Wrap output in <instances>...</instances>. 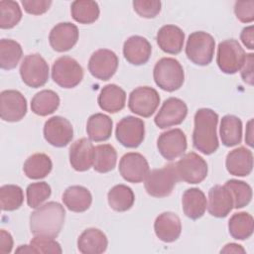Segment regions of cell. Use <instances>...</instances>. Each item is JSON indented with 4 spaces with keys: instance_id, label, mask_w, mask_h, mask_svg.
Here are the masks:
<instances>
[{
    "instance_id": "1",
    "label": "cell",
    "mask_w": 254,
    "mask_h": 254,
    "mask_svg": "<svg viewBox=\"0 0 254 254\" xmlns=\"http://www.w3.org/2000/svg\"><path fill=\"white\" fill-rule=\"evenodd\" d=\"M64 206L57 201H50L31 213L30 229L35 236L56 238L64 226Z\"/></svg>"
},
{
    "instance_id": "2",
    "label": "cell",
    "mask_w": 254,
    "mask_h": 254,
    "mask_svg": "<svg viewBox=\"0 0 254 254\" xmlns=\"http://www.w3.org/2000/svg\"><path fill=\"white\" fill-rule=\"evenodd\" d=\"M218 114L209 108H200L194 114L193 147L204 155L214 153L219 146L216 127Z\"/></svg>"
},
{
    "instance_id": "3",
    "label": "cell",
    "mask_w": 254,
    "mask_h": 254,
    "mask_svg": "<svg viewBox=\"0 0 254 254\" xmlns=\"http://www.w3.org/2000/svg\"><path fill=\"white\" fill-rule=\"evenodd\" d=\"M153 77L161 89L173 92L182 87L185 81V72L179 61L173 58H163L156 63Z\"/></svg>"
},
{
    "instance_id": "4",
    "label": "cell",
    "mask_w": 254,
    "mask_h": 254,
    "mask_svg": "<svg viewBox=\"0 0 254 254\" xmlns=\"http://www.w3.org/2000/svg\"><path fill=\"white\" fill-rule=\"evenodd\" d=\"M145 190L154 197H166L170 195L180 181L175 164H169L160 169H154L145 178Z\"/></svg>"
},
{
    "instance_id": "5",
    "label": "cell",
    "mask_w": 254,
    "mask_h": 254,
    "mask_svg": "<svg viewBox=\"0 0 254 254\" xmlns=\"http://www.w3.org/2000/svg\"><path fill=\"white\" fill-rule=\"evenodd\" d=\"M215 41L213 37L203 31L193 32L189 36L186 46L188 59L197 65H207L214 55Z\"/></svg>"
},
{
    "instance_id": "6",
    "label": "cell",
    "mask_w": 254,
    "mask_h": 254,
    "mask_svg": "<svg viewBox=\"0 0 254 254\" xmlns=\"http://www.w3.org/2000/svg\"><path fill=\"white\" fill-rule=\"evenodd\" d=\"M52 78L63 88H73L82 80L83 69L76 60L63 56L53 64Z\"/></svg>"
},
{
    "instance_id": "7",
    "label": "cell",
    "mask_w": 254,
    "mask_h": 254,
    "mask_svg": "<svg viewBox=\"0 0 254 254\" xmlns=\"http://www.w3.org/2000/svg\"><path fill=\"white\" fill-rule=\"evenodd\" d=\"M245 58L246 54L236 40L229 39L219 43L216 63L222 72L227 74L236 73L241 69Z\"/></svg>"
},
{
    "instance_id": "8",
    "label": "cell",
    "mask_w": 254,
    "mask_h": 254,
    "mask_svg": "<svg viewBox=\"0 0 254 254\" xmlns=\"http://www.w3.org/2000/svg\"><path fill=\"white\" fill-rule=\"evenodd\" d=\"M49 64L39 54H31L24 58L20 65L23 82L33 88L45 85L49 79Z\"/></svg>"
},
{
    "instance_id": "9",
    "label": "cell",
    "mask_w": 254,
    "mask_h": 254,
    "mask_svg": "<svg viewBox=\"0 0 254 254\" xmlns=\"http://www.w3.org/2000/svg\"><path fill=\"white\" fill-rule=\"evenodd\" d=\"M175 165L179 180L188 184H199L207 176L205 160L194 152L187 153Z\"/></svg>"
},
{
    "instance_id": "10",
    "label": "cell",
    "mask_w": 254,
    "mask_h": 254,
    "mask_svg": "<svg viewBox=\"0 0 254 254\" xmlns=\"http://www.w3.org/2000/svg\"><path fill=\"white\" fill-rule=\"evenodd\" d=\"M160 103L158 91L150 86H139L131 91L128 107L131 112L148 118L154 114Z\"/></svg>"
},
{
    "instance_id": "11",
    "label": "cell",
    "mask_w": 254,
    "mask_h": 254,
    "mask_svg": "<svg viewBox=\"0 0 254 254\" xmlns=\"http://www.w3.org/2000/svg\"><path fill=\"white\" fill-rule=\"evenodd\" d=\"M115 135L122 146L137 148L145 137V123L135 116H126L117 123Z\"/></svg>"
},
{
    "instance_id": "12",
    "label": "cell",
    "mask_w": 254,
    "mask_h": 254,
    "mask_svg": "<svg viewBox=\"0 0 254 254\" xmlns=\"http://www.w3.org/2000/svg\"><path fill=\"white\" fill-rule=\"evenodd\" d=\"M27 113V100L24 95L14 89L0 93V116L7 122H18Z\"/></svg>"
},
{
    "instance_id": "13",
    "label": "cell",
    "mask_w": 254,
    "mask_h": 254,
    "mask_svg": "<svg viewBox=\"0 0 254 254\" xmlns=\"http://www.w3.org/2000/svg\"><path fill=\"white\" fill-rule=\"evenodd\" d=\"M118 57L107 49L95 51L88 61V70L91 75L100 80L110 79L118 67Z\"/></svg>"
},
{
    "instance_id": "14",
    "label": "cell",
    "mask_w": 254,
    "mask_h": 254,
    "mask_svg": "<svg viewBox=\"0 0 254 254\" xmlns=\"http://www.w3.org/2000/svg\"><path fill=\"white\" fill-rule=\"evenodd\" d=\"M188 115V106L180 98L170 97L166 99L154 118L155 124L165 129L181 124Z\"/></svg>"
},
{
    "instance_id": "15",
    "label": "cell",
    "mask_w": 254,
    "mask_h": 254,
    "mask_svg": "<svg viewBox=\"0 0 254 254\" xmlns=\"http://www.w3.org/2000/svg\"><path fill=\"white\" fill-rule=\"evenodd\" d=\"M187 147L186 134L179 128L161 133L157 141L158 151L168 161H173L181 157L187 150Z\"/></svg>"
},
{
    "instance_id": "16",
    "label": "cell",
    "mask_w": 254,
    "mask_h": 254,
    "mask_svg": "<svg viewBox=\"0 0 254 254\" xmlns=\"http://www.w3.org/2000/svg\"><path fill=\"white\" fill-rule=\"evenodd\" d=\"M149 172V164L146 158L140 153H126L120 159L119 173L129 183L138 184L143 182Z\"/></svg>"
},
{
    "instance_id": "17",
    "label": "cell",
    "mask_w": 254,
    "mask_h": 254,
    "mask_svg": "<svg viewBox=\"0 0 254 254\" xmlns=\"http://www.w3.org/2000/svg\"><path fill=\"white\" fill-rule=\"evenodd\" d=\"M44 137L52 146L64 147L72 140V125L64 117L54 116L48 119L44 125Z\"/></svg>"
},
{
    "instance_id": "18",
    "label": "cell",
    "mask_w": 254,
    "mask_h": 254,
    "mask_svg": "<svg viewBox=\"0 0 254 254\" xmlns=\"http://www.w3.org/2000/svg\"><path fill=\"white\" fill-rule=\"evenodd\" d=\"M78 40L77 27L69 22L57 24L50 32L49 42L53 50L59 53L69 51Z\"/></svg>"
},
{
    "instance_id": "19",
    "label": "cell",
    "mask_w": 254,
    "mask_h": 254,
    "mask_svg": "<svg viewBox=\"0 0 254 254\" xmlns=\"http://www.w3.org/2000/svg\"><path fill=\"white\" fill-rule=\"evenodd\" d=\"M207 209L210 215L222 218L227 216L233 208V197L225 186L216 185L208 191Z\"/></svg>"
},
{
    "instance_id": "20",
    "label": "cell",
    "mask_w": 254,
    "mask_h": 254,
    "mask_svg": "<svg viewBox=\"0 0 254 254\" xmlns=\"http://www.w3.org/2000/svg\"><path fill=\"white\" fill-rule=\"evenodd\" d=\"M152 53V47L149 41L141 36L135 35L129 37L123 45V55L125 60L134 65L146 64Z\"/></svg>"
},
{
    "instance_id": "21",
    "label": "cell",
    "mask_w": 254,
    "mask_h": 254,
    "mask_svg": "<svg viewBox=\"0 0 254 254\" xmlns=\"http://www.w3.org/2000/svg\"><path fill=\"white\" fill-rule=\"evenodd\" d=\"M94 146L87 138H80L69 148V163L77 172H84L93 166Z\"/></svg>"
},
{
    "instance_id": "22",
    "label": "cell",
    "mask_w": 254,
    "mask_h": 254,
    "mask_svg": "<svg viewBox=\"0 0 254 254\" xmlns=\"http://www.w3.org/2000/svg\"><path fill=\"white\" fill-rule=\"evenodd\" d=\"M156 236L163 242L176 241L182 232V223L180 217L171 211L159 214L154 222Z\"/></svg>"
},
{
    "instance_id": "23",
    "label": "cell",
    "mask_w": 254,
    "mask_h": 254,
    "mask_svg": "<svg viewBox=\"0 0 254 254\" xmlns=\"http://www.w3.org/2000/svg\"><path fill=\"white\" fill-rule=\"evenodd\" d=\"M225 165L230 175L246 177L253 169V154L245 147H238L227 154Z\"/></svg>"
},
{
    "instance_id": "24",
    "label": "cell",
    "mask_w": 254,
    "mask_h": 254,
    "mask_svg": "<svg viewBox=\"0 0 254 254\" xmlns=\"http://www.w3.org/2000/svg\"><path fill=\"white\" fill-rule=\"evenodd\" d=\"M185 33L175 25H165L157 33L159 48L170 55H178L183 50Z\"/></svg>"
},
{
    "instance_id": "25",
    "label": "cell",
    "mask_w": 254,
    "mask_h": 254,
    "mask_svg": "<svg viewBox=\"0 0 254 254\" xmlns=\"http://www.w3.org/2000/svg\"><path fill=\"white\" fill-rule=\"evenodd\" d=\"M108 240L97 228L85 229L77 239V248L82 254H100L106 251Z\"/></svg>"
},
{
    "instance_id": "26",
    "label": "cell",
    "mask_w": 254,
    "mask_h": 254,
    "mask_svg": "<svg viewBox=\"0 0 254 254\" xmlns=\"http://www.w3.org/2000/svg\"><path fill=\"white\" fill-rule=\"evenodd\" d=\"M97 102L99 107L108 113H116L121 111L126 102L125 91L116 84H107L101 89Z\"/></svg>"
},
{
    "instance_id": "27",
    "label": "cell",
    "mask_w": 254,
    "mask_h": 254,
    "mask_svg": "<svg viewBox=\"0 0 254 254\" xmlns=\"http://www.w3.org/2000/svg\"><path fill=\"white\" fill-rule=\"evenodd\" d=\"M183 210L187 217L195 220L200 218L207 206V200L203 191L197 188L188 189L182 197Z\"/></svg>"
},
{
    "instance_id": "28",
    "label": "cell",
    "mask_w": 254,
    "mask_h": 254,
    "mask_svg": "<svg viewBox=\"0 0 254 254\" xmlns=\"http://www.w3.org/2000/svg\"><path fill=\"white\" fill-rule=\"evenodd\" d=\"M62 199L68 210L83 212L90 207L92 195L90 191L82 186H71L64 190Z\"/></svg>"
},
{
    "instance_id": "29",
    "label": "cell",
    "mask_w": 254,
    "mask_h": 254,
    "mask_svg": "<svg viewBox=\"0 0 254 254\" xmlns=\"http://www.w3.org/2000/svg\"><path fill=\"white\" fill-rule=\"evenodd\" d=\"M112 120L103 113L92 114L86 123V132L88 138L94 142L106 141L112 134Z\"/></svg>"
},
{
    "instance_id": "30",
    "label": "cell",
    "mask_w": 254,
    "mask_h": 254,
    "mask_svg": "<svg viewBox=\"0 0 254 254\" xmlns=\"http://www.w3.org/2000/svg\"><path fill=\"white\" fill-rule=\"evenodd\" d=\"M220 139L224 146L233 147L242 141V122L234 115L222 117L219 129Z\"/></svg>"
},
{
    "instance_id": "31",
    "label": "cell",
    "mask_w": 254,
    "mask_h": 254,
    "mask_svg": "<svg viewBox=\"0 0 254 254\" xmlns=\"http://www.w3.org/2000/svg\"><path fill=\"white\" fill-rule=\"evenodd\" d=\"M53 163L48 155L44 153H36L25 161L23 171L27 178L40 180L46 178L51 173Z\"/></svg>"
},
{
    "instance_id": "32",
    "label": "cell",
    "mask_w": 254,
    "mask_h": 254,
    "mask_svg": "<svg viewBox=\"0 0 254 254\" xmlns=\"http://www.w3.org/2000/svg\"><path fill=\"white\" fill-rule=\"evenodd\" d=\"M59 105L60 97L51 89L41 90L31 100V109L39 116H47L54 113L59 108Z\"/></svg>"
},
{
    "instance_id": "33",
    "label": "cell",
    "mask_w": 254,
    "mask_h": 254,
    "mask_svg": "<svg viewBox=\"0 0 254 254\" xmlns=\"http://www.w3.org/2000/svg\"><path fill=\"white\" fill-rule=\"evenodd\" d=\"M107 200L113 210L123 212L133 206L135 195L131 188L125 185H116L108 191Z\"/></svg>"
},
{
    "instance_id": "34",
    "label": "cell",
    "mask_w": 254,
    "mask_h": 254,
    "mask_svg": "<svg viewBox=\"0 0 254 254\" xmlns=\"http://www.w3.org/2000/svg\"><path fill=\"white\" fill-rule=\"evenodd\" d=\"M229 234L237 240L249 238L254 230V220L251 214L245 211L234 213L228 221Z\"/></svg>"
},
{
    "instance_id": "35",
    "label": "cell",
    "mask_w": 254,
    "mask_h": 254,
    "mask_svg": "<svg viewBox=\"0 0 254 254\" xmlns=\"http://www.w3.org/2000/svg\"><path fill=\"white\" fill-rule=\"evenodd\" d=\"M70 12L73 20L79 24H92L99 17V6L92 0H76L71 3Z\"/></svg>"
},
{
    "instance_id": "36",
    "label": "cell",
    "mask_w": 254,
    "mask_h": 254,
    "mask_svg": "<svg viewBox=\"0 0 254 254\" xmlns=\"http://www.w3.org/2000/svg\"><path fill=\"white\" fill-rule=\"evenodd\" d=\"M23 55L21 45L11 39L0 41V66L2 69L10 70L17 66Z\"/></svg>"
},
{
    "instance_id": "37",
    "label": "cell",
    "mask_w": 254,
    "mask_h": 254,
    "mask_svg": "<svg viewBox=\"0 0 254 254\" xmlns=\"http://www.w3.org/2000/svg\"><path fill=\"white\" fill-rule=\"evenodd\" d=\"M117 162V152L110 144H101L94 148L93 169L98 173L112 171Z\"/></svg>"
},
{
    "instance_id": "38",
    "label": "cell",
    "mask_w": 254,
    "mask_h": 254,
    "mask_svg": "<svg viewBox=\"0 0 254 254\" xmlns=\"http://www.w3.org/2000/svg\"><path fill=\"white\" fill-rule=\"evenodd\" d=\"M24 201L23 190L16 185H5L0 189V205L4 211L18 209Z\"/></svg>"
},
{
    "instance_id": "39",
    "label": "cell",
    "mask_w": 254,
    "mask_h": 254,
    "mask_svg": "<svg viewBox=\"0 0 254 254\" xmlns=\"http://www.w3.org/2000/svg\"><path fill=\"white\" fill-rule=\"evenodd\" d=\"M231 192L233 197V207L242 208L246 206L252 198V189L251 187L243 181L238 180H228L224 185Z\"/></svg>"
},
{
    "instance_id": "40",
    "label": "cell",
    "mask_w": 254,
    "mask_h": 254,
    "mask_svg": "<svg viewBox=\"0 0 254 254\" xmlns=\"http://www.w3.org/2000/svg\"><path fill=\"white\" fill-rule=\"evenodd\" d=\"M22 19V10L19 4L11 0L0 1V28L12 29Z\"/></svg>"
},
{
    "instance_id": "41",
    "label": "cell",
    "mask_w": 254,
    "mask_h": 254,
    "mask_svg": "<svg viewBox=\"0 0 254 254\" xmlns=\"http://www.w3.org/2000/svg\"><path fill=\"white\" fill-rule=\"evenodd\" d=\"M52 193L51 187L46 182L32 183L27 187V203L31 208H37L45 202Z\"/></svg>"
},
{
    "instance_id": "42",
    "label": "cell",
    "mask_w": 254,
    "mask_h": 254,
    "mask_svg": "<svg viewBox=\"0 0 254 254\" xmlns=\"http://www.w3.org/2000/svg\"><path fill=\"white\" fill-rule=\"evenodd\" d=\"M31 247L33 248L35 253H59L63 252L62 247L59 242L55 240V238L35 236L31 242Z\"/></svg>"
},
{
    "instance_id": "43",
    "label": "cell",
    "mask_w": 254,
    "mask_h": 254,
    "mask_svg": "<svg viewBox=\"0 0 254 254\" xmlns=\"http://www.w3.org/2000/svg\"><path fill=\"white\" fill-rule=\"evenodd\" d=\"M161 1L158 0H135L133 1L134 11L141 17L155 18L161 11Z\"/></svg>"
},
{
    "instance_id": "44",
    "label": "cell",
    "mask_w": 254,
    "mask_h": 254,
    "mask_svg": "<svg viewBox=\"0 0 254 254\" xmlns=\"http://www.w3.org/2000/svg\"><path fill=\"white\" fill-rule=\"evenodd\" d=\"M234 13L237 19L242 23H251L254 20V1H236Z\"/></svg>"
},
{
    "instance_id": "45",
    "label": "cell",
    "mask_w": 254,
    "mask_h": 254,
    "mask_svg": "<svg viewBox=\"0 0 254 254\" xmlns=\"http://www.w3.org/2000/svg\"><path fill=\"white\" fill-rule=\"evenodd\" d=\"M51 0H23L24 10L32 15H42L46 13L52 5Z\"/></svg>"
},
{
    "instance_id": "46",
    "label": "cell",
    "mask_w": 254,
    "mask_h": 254,
    "mask_svg": "<svg viewBox=\"0 0 254 254\" xmlns=\"http://www.w3.org/2000/svg\"><path fill=\"white\" fill-rule=\"evenodd\" d=\"M253 63H254V55L246 54L245 62L241 67V77L244 82L252 85L253 84Z\"/></svg>"
},
{
    "instance_id": "47",
    "label": "cell",
    "mask_w": 254,
    "mask_h": 254,
    "mask_svg": "<svg viewBox=\"0 0 254 254\" xmlns=\"http://www.w3.org/2000/svg\"><path fill=\"white\" fill-rule=\"evenodd\" d=\"M13 248V238L12 235L5 229L0 231V253L7 254L12 251Z\"/></svg>"
},
{
    "instance_id": "48",
    "label": "cell",
    "mask_w": 254,
    "mask_h": 254,
    "mask_svg": "<svg viewBox=\"0 0 254 254\" xmlns=\"http://www.w3.org/2000/svg\"><path fill=\"white\" fill-rule=\"evenodd\" d=\"M254 30H253V26H249L246 27L242 30L241 34H240V39L243 43V45L249 49V50H253L254 49Z\"/></svg>"
},
{
    "instance_id": "49",
    "label": "cell",
    "mask_w": 254,
    "mask_h": 254,
    "mask_svg": "<svg viewBox=\"0 0 254 254\" xmlns=\"http://www.w3.org/2000/svg\"><path fill=\"white\" fill-rule=\"evenodd\" d=\"M220 253H245V249L236 243H228L221 250Z\"/></svg>"
},
{
    "instance_id": "50",
    "label": "cell",
    "mask_w": 254,
    "mask_h": 254,
    "mask_svg": "<svg viewBox=\"0 0 254 254\" xmlns=\"http://www.w3.org/2000/svg\"><path fill=\"white\" fill-rule=\"evenodd\" d=\"M252 125H253V119H251L247 123V129H246V137L245 141L249 146H253V132H252Z\"/></svg>"
},
{
    "instance_id": "51",
    "label": "cell",
    "mask_w": 254,
    "mask_h": 254,
    "mask_svg": "<svg viewBox=\"0 0 254 254\" xmlns=\"http://www.w3.org/2000/svg\"><path fill=\"white\" fill-rule=\"evenodd\" d=\"M17 253H35L31 245H21L17 250Z\"/></svg>"
}]
</instances>
